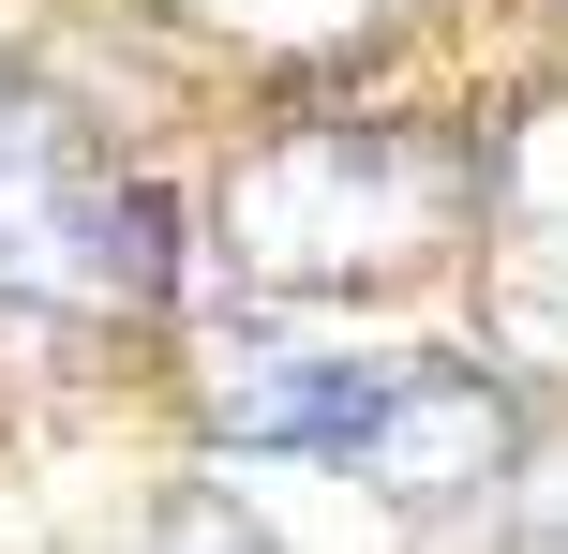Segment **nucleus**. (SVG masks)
<instances>
[{
    "label": "nucleus",
    "instance_id": "obj_3",
    "mask_svg": "<svg viewBox=\"0 0 568 554\" xmlns=\"http://www.w3.org/2000/svg\"><path fill=\"white\" fill-rule=\"evenodd\" d=\"M509 465H524V405H509V375H479V360H419L404 345V375H389V405L359 420V450H344V480H374L389 510H494L509 495Z\"/></svg>",
    "mask_w": 568,
    "mask_h": 554
},
{
    "label": "nucleus",
    "instance_id": "obj_1",
    "mask_svg": "<svg viewBox=\"0 0 568 554\" xmlns=\"http://www.w3.org/2000/svg\"><path fill=\"white\" fill-rule=\"evenodd\" d=\"M210 225H225L240 285L359 300V285L434 270L464 225H479V150L419 135V120H284V135H255L225 165Z\"/></svg>",
    "mask_w": 568,
    "mask_h": 554
},
{
    "label": "nucleus",
    "instance_id": "obj_2",
    "mask_svg": "<svg viewBox=\"0 0 568 554\" xmlns=\"http://www.w3.org/2000/svg\"><path fill=\"white\" fill-rule=\"evenodd\" d=\"M0 285L45 300V315H150V300L180 285L165 195L120 180L105 150L60 105H30V90H0Z\"/></svg>",
    "mask_w": 568,
    "mask_h": 554
},
{
    "label": "nucleus",
    "instance_id": "obj_6",
    "mask_svg": "<svg viewBox=\"0 0 568 554\" xmlns=\"http://www.w3.org/2000/svg\"><path fill=\"white\" fill-rule=\"evenodd\" d=\"M120 554H270V525H255L240 495H210V480H195V495H165V510H150Z\"/></svg>",
    "mask_w": 568,
    "mask_h": 554
},
{
    "label": "nucleus",
    "instance_id": "obj_4",
    "mask_svg": "<svg viewBox=\"0 0 568 554\" xmlns=\"http://www.w3.org/2000/svg\"><path fill=\"white\" fill-rule=\"evenodd\" d=\"M404 345H225L210 360V435L270 450V465H344L359 420L389 405Z\"/></svg>",
    "mask_w": 568,
    "mask_h": 554
},
{
    "label": "nucleus",
    "instance_id": "obj_5",
    "mask_svg": "<svg viewBox=\"0 0 568 554\" xmlns=\"http://www.w3.org/2000/svg\"><path fill=\"white\" fill-rule=\"evenodd\" d=\"M479 225L509 240L524 270H568V90H554V105H524L509 135L479 150Z\"/></svg>",
    "mask_w": 568,
    "mask_h": 554
}]
</instances>
